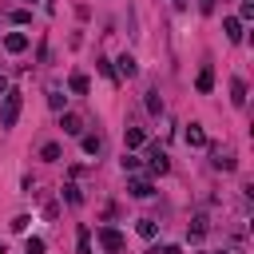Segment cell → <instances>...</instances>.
I'll return each instance as SVG.
<instances>
[{
    "mask_svg": "<svg viewBox=\"0 0 254 254\" xmlns=\"http://www.w3.org/2000/svg\"><path fill=\"white\" fill-rule=\"evenodd\" d=\"M67 91H71V95H91V79H87V71H71V75H67Z\"/></svg>",
    "mask_w": 254,
    "mask_h": 254,
    "instance_id": "ba28073f",
    "label": "cell"
},
{
    "mask_svg": "<svg viewBox=\"0 0 254 254\" xmlns=\"http://www.w3.org/2000/svg\"><path fill=\"white\" fill-rule=\"evenodd\" d=\"M206 230H210V222H206V214H194V218H190V238L198 242V238H206Z\"/></svg>",
    "mask_w": 254,
    "mask_h": 254,
    "instance_id": "ac0fdd59",
    "label": "cell"
},
{
    "mask_svg": "<svg viewBox=\"0 0 254 254\" xmlns=\"http://www.w3.org/2000/svg\"><path fill=\"white\" fill-rule=\"evenodd\" d=\"M183 139H187V147H206V131H202V123H187Z\"/></svg>",
    "mask_w": 254,
    "mask_h": 254,
    "instance_id": "8fae6325",
    "label": "cell"
},
{
    "mask_svg": "<svg viewBox=\"0 0 254 254\" xmlns=\"http://www.w3.org/2000/svg\"><path fill=\"white\" fill-rule=\"evenodd\" d=\"M75 250H79V254H91V230H87V226H79V234H75Z\"/></svg>",
    "mask_w": 254,
    "mask_h": 254,
    "instance_id": "44dd1931",
    "label": "cell"
},
{
    "mask_svg": "<svg viewBox=\"0 0 254 254\" xmlns=\"http://www.w3.org/2000/svg\"><path fill=\"white\" fill-rule=\"evenodd\" d=\"M194 87H198V95H210V91H214V67H210V64H202V71H198Z\"/></svg>",
    "mask_w": 254,
    "mask_h": 254,
    "instance_id": "30bf717a",
    "label": "cell"
},
{
    "mask_svg": "<svg viewBox=\"0 0 254 254\" xmlns=\"http://www.w3.org/2000/svg\"><path fill=\"white\" fill-rule=\"evenodd\" d=\"M218 254H226V250H218Z\"/></svg>",
    "mask_w": 254,
    "mask_h": 254,
    "instance_id": "e575fe53",
    "label": "cell"
},
{
    "mask_svg": "<svg viewBox=\"0 0 254 254\" xmlns=\"http://www.w3.org/2000/svg\"><path fill=\"white\" fill-rule=\"evenodd\" d=\"M159 254H183V250H179V246H163Z\"/></svg>",
    "mask_w": 254,
    "mask_h": 254,
    "instance_id": "f546056e",
    "label": "cell"
},
{
    "mask_svg": "<svg viewBox=\"0 0 254 254\" xmlns=\"http://www.w3.org/2000/svg\"><path fill=\"white\" fill-rule=\"evenodd\" d=\"M0 254H4V242H0Z\"/></svg>",
    "mask_w": 254,
    "mask_h": 254,
    "instance_id": "836d02e7",
    "label": "cell"
},
{
    "mask_svg": "<svg viewBox=\"0 0 254 254\" xmlns=\"http://www.w3.org/2000/svg\"><path fill=\"white\" fill-rule=\"evenodd\" d=\"M230 103H234V107H246V79H242V75L230 79Z\"/></svg>",
    "mask_w": 254,
    "mask_h": 254,
    "instance_id": "5bb4252c",
    "label": "cell"
},
{
    "mask_svg": "<svg viewBox=\"0 0 254 254\" xmlns=\"http://www.w3.org/2000/svg\"><path fill=\"white\" fill-rule=\"evenodd\" d=\"M79 147H83V155H99L103 151V139L99 135H79Z\"/></svg>",
    "mask_w": 254,
    "mask_h": 254,
    "instance_id": "e0dca14e",
    "label": "cell"
},
{
    "mask_svg": "<svg viewBox=\"0 0 254 254\" xmlns=\"http://www.w3.org/2000/svg\"><path fill=\"white\" fill-rule=\"evenodd\" d=\"M127 194L131 198H151L155 194V183L143 179V175H127Z\"/></svg>",
    "mask_w": 254,
    "mask_h": 254,
    "instance_id": "3957f363",
    "label": "cell"
},
{
    "mask_svg": "<svg viewBox=\"0 0 254 254\" xmlns=\"http://www.w3.org/2000/svg\"><path fill=\"white\" fill-rule=\"evenodd\" d=\"M238 20H242V24L254 20V0H242V4H238Z\"/></svg>",
    "mask_w": 254,
    "mask_h": 254,
    "instance_id": "4316f807",
    "label": "cell"
},
{
    "mask_svg": "<svg viewBox=\"0 0 254 254\" xmlns=\"http://www.w3.org/2000/svg\"><path fill=\"white\" fill-rule=\"evenodd\" d=\"M64 202H67V206H79V202H83V194H79V187H75V183H67V187H64Z\"/></svg>",
    "mask_w": 254,
    "mask_h": 254,
    "instance_id": "cb8c5ba5",
    "label": "cell"
},
{
    "mask_svg": "<svg viewBox=\"0 0 254 254\" xmlns=\"http://www.w3.org/2000/svg\"><path fill=\"white\" fill-rule=\"evenodd\" d=\"M135 230H139V238L155 242V234H159V222H155V218H139V222H135Z\"/></svg>",
    "mask_w": 254,
    "mask_h": 254,
    "instance_id": "2e32d148",
    "label": "cell"
},
{
    "mask_svg": "<svg viewBox=\"0 0 254 254\" xmlns=\"http://www.w3.org/2000/svg\"><path fill=\"white\" fill-rule=\"evenodd\" d=\"M60 127H64V135H83V119L75 111H60Z\"/></svg>",
    "mask_w": 254,
    "mask_h": 254,
    "instance_id": "9c48e42d",
    "label": "cell"
},
{
    "mask_svg": "<svg viewBox=\"0 0 254 254\" xmlns=\"http://www.w3.org/2000/svg\"><path fill=\"white\" fill-rule=\"evenodd\" d=\"M95 67H99V75H107L111 83H119V75H115V67H111V60H103V56H99V60H95Z\"/></svg>",
    "mask_w": 254,
    "mask_h": 254,
    "instance_id": "484cf974",
    "label": "cell"
},
{
    "mask_svg": "<svg viewBox=\"0 0 254 254\" xmlns=\"http://www.w3.org/2000/svg\"><path fill=\"white\" fill-rule=\"evenodd\" d=\"M147 171H151V175H167V171H171V159H167V151L151 147V151H147Z\"/></svg>",
    "mask_w": 254,
    "mask_h": 254,
    "instance_id": "8992f818",
    "label": "cell"
},
{
    "mask_svg": "<svg viewBox=\"0 0 254 254\" xmlns=\"http://www.w3.org/2000/svg\"><path fill=\"white\" fill-rule=\"evenodd\" d=\"M198 12H202V16H210V12H214V0H198Z\"/></svg>",
    "mask_w": 254,
    "mask_h": 254,
    "instance_id": "f1b7e54d",
    "label": "cell"
},
{
    "mask_svg": "<svg viewBox=\"0 0 254 254\" xmlns=\"http://www.w3.org/2000/svg\"><path fill=\"white\" fill-rule=\"evenodd\" d=\"M4 91H8V79H4V75H0V95H4Z\"/></svg>",
    "mask_w": 254,
    "mask_h": 254,
    "instance_id": "4dcf8cb0",
    "label": "cell"
},
{
    "mask_svg": "<svg viewBox=\"0 0 254 254\" xmlns=\"http://www.w3.org/2000/svg\"><path fill=\"white\" fill-rule=\"evenodd\" d=\"M28 44H32V36H28V32H4V52H8V56L28 52Z\"/></svg>",
    "mask_w": 254,
    "mask_h": 254,
    "instance_id": "277c9868",
    "label": "cell"
},
{
    "mask_svg": "<svg viewBox=\"0 0 254 254\" xmlns=\"http://www.w3.org/2000/svg\"><path fill=\"white\" fill-rule=\"evenodd\" d=\"M24 4H40V0H24Z\"/></svg>",
    "mask_w": 254,
    "mask_h": 254,
    "instance_id": "d6a6232c",
    "label": "cell"
},
{
    "mask_svg": "<svg viewBox=\"0 0 254 254\" xmlns=\"http://www.w3.org/2000/svg\"><path fill=\"white\" fill-rule=\"evenodd\" d=\"M143 143H147V131H143V127H127V131H123V147H127V151H139Z\"/></svg>",
    "mask_w": 254,
    "mask_h": 254,
    "instance_id": "7c38bea8",
    "label": "cell"
},
{
    "mask_svg": "<svg viewBox=\"0 0 254 254\" xmlns=\"http://www.w3.org/2000/svg\"><path fill=\"white\" fill-rule=\"evenodd\" d=\"M115 64H119V67H115V75H119V79H135V75H139V64H135V56H131V52H123Z\"/></svg>",
    "mask_w": 254,
    "mask_h": 254,
    "instance_id": "52a82bcc",
    "label": "cell"
},
{
    "mask_svg": "<svg viewBox=\"0 0 254 254\" xmlns=\"http://www.w3.org/2000/svg\"><path fill=\"white\" fill-rule=\"evenodd\" d=\"M8 20H12L16 28H24V24H32V8H12V12H8Z\"/></svg>",
    "mask_w": 254,
    "mask_h": 254,
    "instance_id": "ffe728a7",
    "label": "cell"
},
{
    "mask_svg": "<svg viewBox=\"0 0 254 254\" xmlns=\"http://www.w3.org/2000/svg\"><path fill=\"white\" fill-rule=\"evenodd\" d=\"M222 32H226L230 44H242V20H238V16H226V20H222Z\"/></svg>",
    "mask_w": 254,
    "mask_h": 254,
    "instance_id": "4fadbf2b",
    "label": "cell"
},
{
    "mask_svg": "<svg viewBox=\"0 0 254 254\" xmlns=\"http://www.w3.org/2000/svg\"><path fill=\"white\" fill-rule=\"evenodd\" d=\"M95 238H99L103 254H123V250H127V238H123L115 226H99V230H95Z\"/></svg>",
    "mask_w": 254,
    "mask_h": 254,
    "instance_id": "7a4b0ae2",
    "label": "cell"
},
{
    "mask_svg": "<svg viewBox=\"0 0 254 254\" xmlns=\"http://www.w3.org/2000/svg\"><path fill=\"white\" fill-rule=\"evenodd\" d=\"M28 222H32L28 214H16V218H12V230H16V234H24V230H28Z\"/></svg>",
    "mask_w": 254,
    "mask_h": 254,
    "instance_id": "83f0119b",
    "label": "cell"
},
{
    "mask_svg": "<svg viewBox=\"0 0 254 254\" xmlns=\"http://www.w3.org/2000/svg\"><path fill=\"white\" fill-rule=\"evenodd\" d=\"M0 99H4V103H0V131H12L16 119H20V111H24V95H20L16 87H8Z\"/></svg>",
    "mask_w": 254,
    "mask_h": 254,
    "instance_id": "6da1fadb",
    "label": "cell"
},
{
    "mask_svg": "<svg viewBox=\"0 0 254 254\" xmlns=\"http://www.w3.org/2000/svg\"><path fill=\"white\" fill-rule=\"evenodd\" d=\"M147 111H151V115H163V95H159L155 87L147 91Z\"/></svg>",
    "mask_w": 254,
    "mask_h": 254,
    "instance_id": "7402d4cb",
    "label": "cell"
},
{
    "mask_svg": "<svg viewBox=\"0 0 254 254\" xmlns=\"http://www.w3.org/2000/svg\"><path fill=\"white\" fill-rule=\"evenodd\" d=\"M206 147H210V167H214V171H234V167H238L230 151H222V147H214V143H206Z\"/></svg>",
    "mask_w": 254,
    "mask_h": 254,
    "instance_id": "5b68a950",
    "label": "cell"
},
{
    "mask_svg": "<svg viewBox=\"0 0 254 254\" xmlns=\"http://www.w3.org/2000/svg\"><path fill=\"white\" fill-rule=\"evenodd\" d=\"M40 159H44V163H60V159H64V147H60L56 139H48V143L40 147Z\"/></svg>",
    "mask_w": 254,
    "mask_h": 254,
    "instance_id": "9a60e30c",
    "label": "cell"
},
{
    "mask_svg": "<svg viewBox=\"0 0 254 254\" xmlns=\"http://www.w3.org/2000/svg\"><path fill=\"white\" fill-rule=\"evenodd\" d=\"M44 250H48V242H44L40 234H32V238L24 242V254H44Z\"/></svg>",
    "mask_w": 254,
    "mask_h": 254,
    "instance_id": "d4e9b609",
    "label": "cell"
},
{
    "mask_svg": "<svg viewBox=\"0 0 254 254\" xmlns=\"http://www.w3.org/2000/svg\"><path fill=\"white\" fill-rule=\"evenodd\" d=\"M175 8H179V12H183V8H187V0H175Z\"/></svg>",
    "mask_w": 254,
    "mask_h": 254,
    "instance_id": "1f68e13d",
    "label": "cell"
},
{
    "mask_svg": "<svg viewBox=\"0 0 254 254\" xmlns=\"http://www.w3.org/2000/svg\"><path fill=\"white\" fill-rule=\"evenodd\" d=\"M119 163H123V175H135V171H139V155H135V151H123Z\"/></svg>",
    "mask_w": 254,
    "mask_h": 254,
    "instance_id": "603a6c76",
    "label": "cell"
},
{
    "mask_svg": "<svg viewBox=\"0 0 254 254\" xmlns=\"http://www.w3.org/2000/svg\"><path fill=\"white\" fill-rule=\"evenodd\" d=\"M48 103H52V111H67V95L60 87H48Z\"/></svg>",
    "mask_w": 254,
    "mask_h": 254,
    "instance_id": "d6986e66",
    "label": "cell"
}]
</instances>
